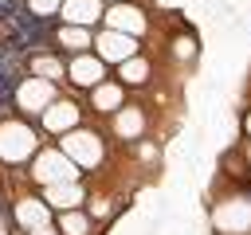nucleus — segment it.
<instances>
[{"label":"nucleus","instance_id":"1","mask_svg":"<svg viewBox=\"0 0 251 235\" xmlns=\"http://www.w3.org/2000/svg\"><path fill=\"white\" fill-rule=\"evenodd\" d=\"M98 74H102V67H98V63H94V67H90V63H75V82H82V86H86V82H98Z\"/></svg>","mask_w":251,"mask_h":235}]
</instances>
